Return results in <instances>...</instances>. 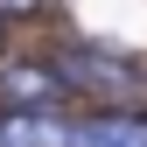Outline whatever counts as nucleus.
Here are the masks:
<instances>
[{"label": "nucleus", "instance_id": "1", "mask_svg": "<svg viewBox=\"0 0 147 147\" xmlns=\"http://www.w3.org/2000/svg\"><path fill=\"white\" fill-rule=\"evenodd\" d=\"M56 77H42V70H7V77H0V98H7V105H49V98H56Z\"/></svg>", "mask_w": 147, "mask_h": 147}, {"label": "nucleus", "instance_id": "2", "mask_svg": "<svg viewBox=\"0 0 147 147\" xmlns=\"http://www.w3.org/2000/svg\"><path fill=\"white\" fill-rule=\"evenodd\" d=\"M42 0H0V14H35Z\"/></svg>", "mask_w": 147, "mask_h": 147}]
</instances>
